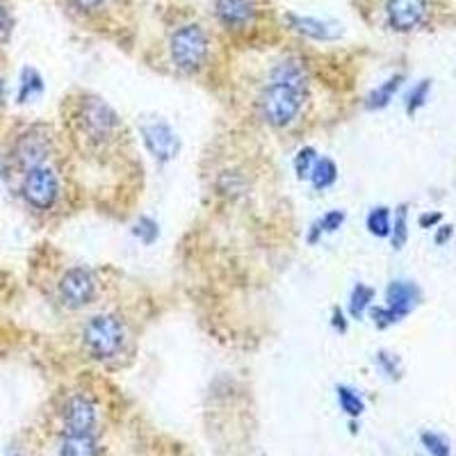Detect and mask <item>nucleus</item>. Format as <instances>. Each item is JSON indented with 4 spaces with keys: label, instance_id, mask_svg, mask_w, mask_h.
<instances>
[{
    "label": "nucleus",
    "instance_id": "nucleus-1",
    "mask_svg": "<svg viewBox=\"0 0 456 456\" xmlns=\"http://www.w3.org/2000/svg\"><path fill=\"white\" fill-rule=\"evenodd\" d=\"M301 108H304V92L290 85L270 83L258 96L260 117L272 128H285L295 124Z\"/></svg>",
    "mask_w": 456,
    "mask_h": 456
},
{
    "label": "nucleus",
    "instance_id": "nucleus-2",
    "mask_svg": "<svg viewBox=\"0 0 456 456\" xmlns=\"http://www.w3.org/2000/svg\"><path fill=\"white\" fill-rule=\"evenodd\" d=\"M126 342L124 322L117 315L101 313L89 317L83 329V345L87 354L96 361H110L121 352Z\"/></svg>",
    "mask_w": 456,
    "mask_h": 456
},
{
    "label": "nucleus",
    "instance_id": "nucleus-3",
    "mask_svg": "<svg viewBox=\"0 0 456 456\" xmlns=\"http://www.w3.org/2000/svg\"><path fill=\"white\" fill-rule=\"evenodd\" d=\"M208 53H210V42L201 26L187 23L178 28L169 39V55L174 67L185 73H194L206 64Z\"/></svg>",
    "mask_w": 456,
    "mask_h": 456
},
{
    "label": "nucleus",
    "instance_id": "nucleus-4",
    "mask_svg": "<svg viewBox=\"0 0 456 456\" xmlns=\"http://www.w3.org/2000/svg\"><path fill=\"white\" fill-rule=\"evenodd\" d=\"M78 121L83 133L87 135V140L96 142V144L108 142L121 126L117 112L105 101L96 99V96H89L87 101H83Z\"/></svg>",
    "mask_w": 456,
    "mask_h": 456
},
{
    "label": "nucleus",
    "instance_id": "nucleus-5",
    "mask_svg": "<svg viewBox=\"0 0 456 456\" xmlns=\"http://www.w3.org/2000/svg\"><path fill=\"white\" fill-rule=\"evenodd\" d=\"M21 194L26 203L35 210H51L60 197V181L51 167H35L23 174Z\"/></svg>",
    "mask_w": 456,
    "mask_h": 456
},
{
    "label": "nucleus",
    "instance_id": "nucleus-6",
    "mask_svg": "<svg viewBox=\"0 0 456 456\" xmlns=\"http://www.w3.org/2000/svg\"><path fill=\"white\" fill-rule=\"evenodd\" d=\"M51 151L53 140L46 126H32V128L23 130L21 135L16 137L12 156H14L16 165L28 171L46 165Z\"/></svg>",
    "mask_w": 456,
    "mask_h": 456
},
{
    "label": "nucleus",
    "instance_id": "nucleus-7",
    "mask_svg": "<svg viewBox=\"0 0 456 456\" xmlns=\"http://www.w3.org/2000/svg\"><path fill=\"white\" fill-rule=\"evenodd\" d=\"M57 292L64 306L78 311V308L89 306L96 297V276L87 267H71L57 283Z\"/></svg>",
    "mask_w": 456,
    "mask_h": 456
},
{
    "label": "nucleus",
    "instance_id": "nucleus-8",
    "mask_svg": "<svg viewBox=\"0 0 456 456\" xmlns=\"http://www.w3.org/2000/svg\"><path fill=\"white\" fill-rule=\"evenodd\" d=\"M140 135L151 156L156 158L160 165L174 160L181 151V140H178L176 130L171 128L165 119L144 121L140 126Z\"/></svg>",
    "mask_w": 456,
    "mask_h": 456
},
{
    "label": "nucleus",
    "instance_id": "nucleus-9",
    "mask_svg": "<svg viewBox=\"0 0 456 456\" xmlns=\"http://www.w3.org/2000/svg\"><path fill=\"white\" fill-rule=\"evenodd\" d=\"M422 290L413 281L397 279L386 288V311H388L390 320L397 324V322L404 320L406 315L413 313V308L420 304Z\"/></svg>",
    "mask_w": 456,
    "mask_h": 456
},
{
    "label": "nucleus",
    "instance_id": "nucleus-10",
    "mask_svg": "<svg viewBox=\"0 0 456 456\" xmlns=\"http://www.w3.org/2000/svg\"><path fill=\"white\" fill-rule=\"evenodd\" d=\"M62 418L67 434H92L99 413H96V404L89 395L76 393L67 399Z\"/></svg>",
    "mask_w": 456,
    "mask_h": 456
},
{
    "label": "nucleus",
    "instance_id": "nucleus-11",
    "mask_svg": "<svg viewBox=\"0 0 456 456\" xmlns=\"http://www.w3.org/2000/svg\"><path fill=\"white\" fill-rule=\"evenodd\" d=\"M388 26L397 32H411L425 21L427 0H388Z\"/></svg>",
    "mask_w": 456,
    "mask_h": 456
},
{
    "label": "nucleus",
    "instance_id": "nucleus-12",
    "mask_svg": "<svg viewBox=\"0 0 456 456\" xmlns=\"http://www.w3.org/2000/svg\"><path fill=\"white\" fill-rule=\"evenodd\" d=\"M258 5L256 0H215V14L228 30H242L254 23Z\"/></svg>",
    "mask_w": 456,
    "mask_h": 456
},
{
    "label": "nucleus",
    "instance_id": "nucleus-13",
    "mask_svg": "<svg viewBox=\"0 0 456 456\" xmlns=\"http://www.w3.org/2000/svg\"><path fill=\"white\" fill-rule=\"evenodd\" d=\"M285 21L290 23V28L299 35L315 39V42H336L342 35V28L333 21H322V19H313V16H299V14H285Z\"/></svg>",
    "mask_w": 456,
    "mask_h": 456
},
{
    "label": "nucleus",
    "instance_id": "nucleus-14",
    "mask_svg": "<svg viewBox=\"0 0 456 456\" xmlns=\"http://www.w3.org/2000/svg\"><path fill=\"white\" fill-rule=\"evenodd\" d=\"M272 83L290 85V87L306 92L308 87L306 67H304L299 60H295V57H288V60H283V62H279L274 69H272Z\"/></svg>",
    "mask_w": 456,
    "mask_h": 456
},
{
    "label": "nucleus",
    "instance_id": "nucleus-15",
    "mask_svg": "<svg viewBox=\"0 0 456 456\" xmlns=\"http://www.w3.org/2000/svg\"><path fill=\"white\" fill-rule=\"evenodd\" d=\"M402 83H404V76L397 73V76H390V78L386 80V83L379 85V87H374L372 92L368 94V99H365V110L377 112V110L388 108L390 101L395 99V94H397L399 87H402Z\"/></svg>",
    "mask_w": 456,
    "mask_h": 456
},
{
    "label": "nucleus",
    "instance_id": "nucleus-16",
    "mask_svg": "<svg viewBox=\"0 0 456 456\" xmlns=\"http://www.w3.org/2000/svg\"><path fill=\"white\" fill-rule=\"evenodd\" d=\"M60 456H99V445L92 434H67L60 445Z\"/></svg>",
    "mask_w": 456,
    "mask_h": 456
},
{
    "label": "nucleus",
    "instance_id": "nucleus-17",
    "mask_svg": "<svg viewBox=\"0 0 456 456\" xmlns=\"http://www.w3.org/2000/svg\"><path fill=\"white\" fill-rule=\"evenodd\" d=\"M311 185L315 187L317 192H324L331 185H336L338 181V165L331 158H317V165L311 174Z\"/></svg>",
    "mask_w": 456,
    "mask_h": 456
},
{
    "label": "nucleus",
    "instance_id": "nucleus-18",
    "mask_svg": "<svg viewBox=\"0 0 456 456\" xmlns=\"http://www.w3.org/2000/svg\"><path fill=\"white\" fill-rule=\"evenodd\" d=\"M365 226H368L370 235H374V238H390V228H393V213H390V208H372L368 213V219H365Z\"/></svg>",
    "mask_w": 456,
    "mask_h": 456
},
{
    "label": "nucleus",
    "instance_id": "nucleus-19",
    "mask_svg": "<svg viewBox=\"0 0 456 456\" xmlns=\"http://www.w3.org/2000/svg\"><path fill=\"white\" fill-rule=\"evenodd\" d=\"M336 397H338V406L345 415L349 418H358V415H363L365 411V402L361 397V393L352 388V386H336Z\"/></svg>",
    "mask_w": 456,
    "mask_h": 456
},
{
    "label": "nucleus",
    "instance_id": "nucleus-20",
    "mask_svg": "<svg viewBox=\"0 0 456 456\" xmlns=\"http://www.w3.org/2000/svg\"><path fill=\"white\" fill-rule=\"evenodd\" d=\"M372 299H374V288L365 283H356L354 285L352 295H349V315L354 320H361L365 313L372 308Z\"/></svg>",
    "mask_w": 456,
    "mask_h": 456
},
{
    "label": "nucleus",
    "instance_id": "nucleus-21",
    "mask_svg": "<svg viewBox=\"0 0 456 456\" xmlns=\"http://www.w3.org/2000/svg\"><path fill=\"white\" fill-rule=\"evenodd\" d=\"M409 240V206H399L395 210L393 228H390V242H393L395 249H402Z\"/></svg>",
    "mask_w": 456,
    "mask_h": 456
},
{
    "label": "nucleus",
    "instance_id": "nucleus-22",
    "mask_svg": "<svg viewBox=\"0 0 456 456\" xmlns=\"http://www.w3.org/2000/svg\"><path fill=\"white\" fill-rule=\"evenodd\" d=\"M44 92V80L35 69H23L21 87H19V103H28Z\"/></svg>",
    "mask_w": 456,
    "mask_h": 456
},
{
    "label": "nucleus",
    "instance_id": "nucleus-23",
    "mask_svg": "<svg viewBox=\"0 0 456 456\" xmlns=\"http://www.w3.org/2000/svg\"><path fill=\"white\" fill-rule=\"evenodd\" d=\"M317 165V151L313 146H304V149L297 151L295 160H292V167H295V174L299 181H308Z\"/></svg>",
    "mask_w": 456,
    "mask_h": 456
},
{
    "label": "nucleus",
    "instance_id": "nucleus-24",
    "mask_svg": "<svg viewBox=\"0 0 456 456\" xmlns=\"http://www.w3.org/2000/svg\"><path fill=\"white\" fill-rule=\"evenodd\" d=\"M420 441L429 456H452L450 441L443 434H438V431H422Z\"/></svg>",
    "mask_w": 456,
    "mask_h": 456
},
{
    "label": "nucleus",
    "instance_id": "nucleus-25",
    "mask_svg": "<svg viewBox=\"0 0 456 456\" xmlns=\"http://www.w3.org/2000/svg\"><path fill=\"white\" fill-rule=\"evenodd\" d=\"M133 235H135L142 244L151 247V244H156V240L160 238V226H158L156 219L142 215L135 222V226H133Z\"/></svg>",
    "mask_w": 456,
    "mask_h": 456
},
{
    "label": "nucleus",
    "instance_id": "nucleus-26",
    "mask_svg": "<svg viewBox=\"0 0 456 456\" xmlns=\"http://www.w3.org/2000/svg\"><path fill=\"white\" fill-rule=\"evenodd\" d=\"M377 365L390 381H399V379H402V372H404V368H402V358H399L397 354L386 352V349H381V352L377 354Z\"/></svg>",
    "mask_w": 456,
    "mask_h": 456
},
{
    "label": "nucleus",
    "instance_id": "nucleus-27",
    "mask_svg": "<svg viewBox=\"0 0 456 456\" xmlns=\"http://www.w3.org/2000/svg\"><path fill=\"white\" fill-rule=\"evenodd\" d=\"M429 92H431V80H422V83L415 85V87L409 92V96H406V114L413 117V114L427 103Z\"/></svg>",
    "mask_w": 456,
    "mask_h": 456
},
{
    "label": "nucleus",
    "instance_id": "nucleus-28",
    "mask_svg": "<svg viewBox=\"0 0 456 456\" xmlns=\"http://www.w3.org/2000/svg\"><path fill=\"white\" fill-rule=\"evenodd\" d=\"M345 219H347L345 210H329L327 215H322V217L317 219V224H320V228L324 233H336V231L342 228Z\"/></svg>",
    "mask_w": 456,
    "mask_h": 456
},
{
    "label": "nucleus",
    "instance_id": "nucleus-29",
    "mask_svg": "<svg viewBox=\"0 0 456 456\" xmlns=\"http://www.w3.org/2000/svg\"><path fill=\"white\" fill-rule=\"evenodd\" d=\"M331 327L336 329L338 333H347L349 322H347V315H345V311H342L340 306H336L331 311Z\"/></svg>",
    "mask_w": 456,
    "mask_h": 456
},
{
    "label": "nucleus",
    "instance_id": "nucleus-30",
    "mask_svg": "<svg viewBox=\"0 0 456 456\" xmlns=\"http://www.w3.org/2000/svg\"><path fill=\"white\" fill-rule=\"evenodd\" d=\"M76 5H78V10L83 12H96L101 5H103L105 0H73Z\"/></svg>",
    "mask_w": 456,
    "mask_h": 456
},
{
    "label": "nucleus",
    "instance_id": "nucleus-31",
    "mask_svg": "<svg viewBox=\"0 0 456 456\" xmlns=\"http://www.w3.org/2000/svg\"><path fill=\"white\" fill-rule=\"evenodd\" d=\"M441 219H443L441 213H427V215H422V217H420V226L422 228H434L436 224H441Z\"/></svg>",
    "mask_w": 456,
    "mask_h": 456
},
{
    "label": "nucleus",
    "instance_id": "nucleus-32",
    "mask_svg": "<svg viewBox=\"0 0 456 456\" xmlns=\"http://www.w3.org/2000/svg\"><path fill=\"white\" fill-rule=\"evenodd\" d=\"M322 235H324V231H322L320 224L315 222V224H313V226H311V231H308V244H317V242H320Z\"/></svg>",
    "mask_w": 456,
    "mask_h": 456
},
{
    "label": "nucleus",
    "instance_id": "nucleus-33",
    "mask_svg": "<svg viewBox=\"0 0 456 456\" xmlns=\"http://www.w3.org/2000/svg\"><path fill=\"white\" fill-rule=\"evenodd\" d=\"M452 233H454V231H452V226H441V231L436 233V244H445L447 240L452 238Z\"/></svg>",
    "mask_w": 456,
    "mask_h": 456
},
{
    "label": "nucleus",
    "instance_id": "nucleus-34",
    "mask_svg": "<svg viewBox=\"0 0 456 456\" xmlns=\"http://www.w3.org/2000/svg\"><path fill=\"white\" fill-rule=\"evenodd\" d=\"M7 26H10V16H7L5 5H3V3H0V35H5Z\"/></svg>",
    "mask_w": 456,
    "mask_h": 456
},
{
    "label": "nucleus",
    "instance_id": "nucleus-35",
    "mask_svg": "<svg viewBox=\"0 0 456 456\" xmlns=\"http://www.w3.org/2000/svg\"><path fill=\"white\" fill-rule=\"evenodd\" d=\"M5 105V83L0 80V108Z\"/></svg>",
    "mask_w": 456,
    "mask_h": 456
},
{
    "label": "nucleus",
    "instance_id": "nucleus-36",
    "mask_svg": "<svg viewBox=\"0 0 456 456\" xmlns=\"http://www.w3.org/2000/svg\"><path fill=\"white\" fill-rule=\"evenodd\" d=\"M12 456H21V454H12Z\"/></svg>",
    "mask_w": 456,
    "mask_h": 456
}]
</instances>
